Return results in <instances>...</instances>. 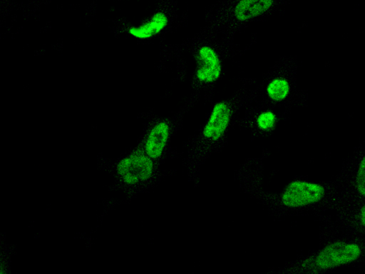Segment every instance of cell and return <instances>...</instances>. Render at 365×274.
<instances>
[{"mask_svg": "<svg viewBox=\"0 0 365 274\" xmlns=\"http://www.w3.org/2000/svg\"><path fill=\"white\" fill-rule=\"evenodd\" d=\"M319 246L303 258V272L319 273L365 263V238L351 235L322 236Z\"/></svg>", "mask_w": 365, "mask_h": 274, "instance_id": "cell-1", "label": "cell"}, {"mask_svg": "<svg viewBox=\"0 0 365 274\" xmlns=\"http://www.w3.org/2000/svg\"><path fill=\"white\" fill-rule=\"evenodd\" d=\"M282 204L292 210L321 212L334 210L336 190L334 181L322 182L308 179H294L280 195Z\"/></svg>", "mask_w": 365, "mask_h": 274, "instance_id": "cell-2", "label": "cell"}, {"mask_svg": "<svg viewBox=\"0 0 365 274\" xmlns=\"http://www.w3.org/2000/svg\"><path fill=\"white\" fill-rule=\"evenodd\" d=\"M333 181L336 190V212L365 200V145L348 155Z\"/></svg>", "mask_w": 365, "mask_h": 274, "instance_id": "cell-3", "label": "cell"}, {"mask_svg": "<svg viewBox=\"0 0 365 274\" xmlns=\"http://www.w3.org/2000/svg\"><path fill=\"white\" fill-rule=\"evenodd\" d=\"M154 171V160L142 148L123 156L115 166L118 178L127 186H136L146 183L153 177Z\"/></svg>", "mask_w": 365, "mask_h": 274, "instance_id": "cell-4", "label": "cell"}, {"mask_svg": "<svg viewBox=\"0 0 365 274\" xmlns=\"http://www.w3.org/2000/svg\"><path fill=\"white\" fill-rule=\"evenodd\" d=\"M322 236L345 235L365 238V200L349 209L336 212L325 225Z\"/></svg>", "mask_w": 365, "mask_h": 274, "instance_id": "cell-5", "label": "cell"}, {"mask_svg": "<svg viewBox=\"0 0 365 274\" xmlns=\"http://www.w3.org/2000/svg\"><path fill=\"white\" fill-rule=\"evenodd\" d=\"M195 78L200 83L208 85L217 81L223 70L217 51L210 45L200 46L195 55Z\"/></svg>", "mask_w": 365, "mask_h": 274, "instance_id": "cell-6", "label": "cell"}, {"mask_svg": "<svg viewBox=\"0 0 365 274\" xmlns=\"http://www.w3.org/2000/svg\"><path fill=\"white\" fill-rule=\"evenodd\" d=\"M232 115V110L228 102L219 101L215 103L203 126V137L209 141H218L227 131Z\"/></svg>", "mask_w": 365, "mask_h": 274, "instance_id": "cell-7", "label": "cell"}, {"mask_svg": "<svg viewBox=\"0 0 365 274\" xmlns=\"http://www.w3.org/2000/svg\"><path fill=\"white\" fill-rule=\"evenodd\" d=\"M170 136V126L168 122L159 120L148 130L141 148L153 160L159 159L164 153Z\"/></svg>", "mask_w": 365, "mask_h": 274, "instance_id": "cell-8", "label": "cell"}, {"mask_svg": "<svg viewBox=\"0 0 365 274\" xmlns=\"http://www.w3.org/2000/svg\"><path fill=\"white\" fill-rule=\"evenodd\" d=\"M169 17L163 11H158L138 25L128 27V34L133 39L145 41L160 34L168 27Z\"/></svg>", "mask_w": 365, "mask_h": 274, "instance_id": "cell-9", "label": "cell"}, {"mask_svg": "<svg viewBox=\"0 0 365 274\" xmlns=\"http://www.w3.org/2000/svg\"><path fill=\"white\" fill-rule=\"evenodd\" d=\"M275 0H237L232 7L234 18L247 22L269 11Z\"/></svg>", "mask_w": 365, "mask_h": 274, "instance_id": "cell-10", "label": "cell"}, {"mask_svg": "<svg viewBox=\"0 0 365 274\" xmlns=\"http://www.w3.org/2000/svg\"><path fill=\"white\" fill-rule=\"evenodd\" d=\"M291 91V83L284 76H276L272 78L265 88L267 97L274 103L285 101L289 96Z\"/></svg>", "mask_w": 365, "mask_h": 274, "instance_id": "cell-11", "label": "cell"}, {"mask_svg": "<svg viewBox=\"0 0 365 274\" xmlns=\"http://www.w3.org/2000/svg\"><path fill=\"white\" fill-rule=\"evenodd\" d=\"M277 113L271 109H265L260 111L255 118L257 128L264 132L273 130L277 123Z\"/></svg>", "mask_w": 365, "mask_h": 274, "instance_id": "cell-12", "label": "cell"}]
</instances>
